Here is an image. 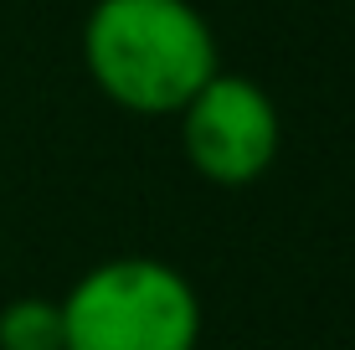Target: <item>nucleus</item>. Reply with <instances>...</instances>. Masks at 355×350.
<instances>
[{
	"label": "nucleus",
	"mask_w": 355,
	"mask_h": 350,
	"mask_svg": "<svg viewBox=\"0 0 355 350\" xmlns=\"http://www.w3.org/2000/svg\"><path fill=\"white\" fill-rule=\"evenodd\" d=\"M62 350H196L201 299L191 279L160 258L124 252L67 288Z\"/></svg>",
	"instance_id": "nucleus-2"
},
{
	"label": "nucleus",
	"mask_w": 355,
	"mask_h": 350,
	"mask_svg": "<svg viewBox=\"0 0 355 350\" xmlns=\"http://www.w3.org/2000/svg\"><path fill=\"white\" fill-rule=\"evenodd\" d=\"M180 150L191 170L211 186H252L268 175L284 144V119L263 82L216 67L180 103Z\"/></svg>",
	"instance_id": "nucleus-3"
},
{
	"label": "nucleus",
	"mask_w": 355,
	"mask_h": 350,
	"mask_svg": "<svg viewBox=\"0 0 355 350\" xmlns=\"http://www.w3.org/2000/svg\"><path fill=\"white\" fill-rule=\"evenodd\" d=\"M83 62L108 103L165 119L180 114L222 57L211 21L191 0H98L83 21Z\"/></svg>",
	"instance_id": "nucleus-1"
},
{
	"label": "nucleus",
	"mask_w": 355,
	"mask_h": 350,
	"mask_svg": "<svg viewBox=\"0 0 355 350\" xmlns=\"http://www.w3.org/2000/svg\"><path fill=\"white\" fill-rule=\"evenodd\" d=\"M0 350H62V304L52 299H10L0 309Z\"/></svg>",
	"instance_id": "nucleus-4"
}]
</instances>
